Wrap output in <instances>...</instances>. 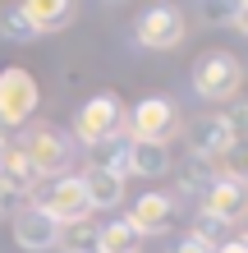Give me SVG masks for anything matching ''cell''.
Returning a JSON list of instances; mask_svg holds the SVG:
<instances>
[{
    "mask_svg": "<svg viewBox=\"0 0 248 253\" xmlns=\"http://www.w3.org/2000/svg\"><path fill=\"white\" fill-rule=\"evenodd\" d=\"M97 221H74V226H60V240H55V249L60 253H97Z\"/></svg>",
    "mask_w": 248,
    "mask_h": 253,
    "instance_id": "ac0fdd59",
    "label": "cell"
},
{
    "mask_svg": "<svg viewBox=\"0 0 248 253\" xmlns=\"http://www.w3.org/2000/svg\"><path fill=\"white\" fill-rule=\"evenodd\" d=\"M175 129H179V106L170 97H142L134 111H124L129 143H170Z\"/></svg>",
    "mask_w": 248,
    "mask_h": 253,
    "instance_id": "277c9868",
    "label": "cell"
},
{
    "mask_svg": "<svg viewBox=\"0 0 248 253\" xmlns=\"http://www.w3.org/2000/svg\"><path fill=\"white\" fill-rule=\"evenodd\" d=\"M216 253H248L244 240H225V244H216Z\"/></svg>",
    "mask_w": 248,
    "mask_h": 253,
    "instance_id": "7402d4cb",
    "label": "cell"
},
{
    "mask_svg": "<svg viewBox=\"0 0 248 253\" xmlns=\"http://www.w3.org/2000/svg\"><path fill=\"white\" fill-rule=\"evenodd\" d=\"M87 166L106 170V175H115V180H129V138L120 133V138L97 143V147H92V161H87Z\"/></svg>",
    "mask_w": 248,
    "mask_h": 253,
    "instance_id": "2e32d148",
    "label": "cell"
},
{
    "mask_svg": "<svg viewBox=\"0 0 248 253\" xmlns=\"http://www.w3.org/2000/svg\"><path fill=\"white\" fill-rule=\"evenodd\" d=\"M138 249H142V240L129 221H106L97 230V253H138Z\"/></svg>",
    "mask_w": 248,
    "mask_h": 253,
    "instance_id": "e0dca14e",
    "label": "cell"
},
{
    "mask_svg": "<svg viewBox=\"0 0 248 253\" xmlns=\"http://www.w3.org/2000/svg\"><path fill=\"white\" fill-rule=\"evenodd\" d=\"M170 170H175V184H179V193H207L221 175H216V161L207 157H193V152H184L179 161H170Z\"/></svg>",
    "mask_w": 248,
    "mask_h": 253,
    "instance_id": "4fadbf2b",
    "label": "cell"
},
{
    "mask_svg": "<svg viewBox=\"0 0 248 253\" xmlns=\"http://www.w3.org/2000/svg\"><path fill=\"white\" fill-rule=\"evenodd\" d=\"M124 133V101L115 97V92H97V97H87L78 115H74V138L83 147H97V143H106V138H120Z\"/></svg>",
    "mask_w": 248,
    "mask_h": 253,
    "instance_id": "5b68a950",
    "label": "cell"
},
{
    "mask_svg": "<svg viewBox=\"0 0 248 253\" xmlns=\"http://www.w3.org/2000/svg\"><path fill=\"white\" fill-rule=\"evenodd\" d=\"M188 79H193V92L202 101H230V97H239V87H244V60L235 51L212 46V51H202L193 60Z\"/></svg>",
    "mask_w": 248,
    "mask_h": 253,
    "instance_id": "7a4b0ae2",
    "label": "cell"
},
{
    "mask_svg": "<svg viewBox=\"0 0 248 253\" xmlns=\"http://www.w3.org/2000/svg\"><path fill=\"white\" fill-rule=\"evenodd\" d=\"M83 193H87V207L92 212H110V207L124 203V180H115V175L97 170V166H83Z\"/></svg>",
    "mask_w": 248,
    "mask_h": 253,
    "instance_id": "5bb4252c",
    "label": "cell"
},
{
    "mask_svg": "<svg viewBox=\"0 0 248 253\" xmlns=\"http://www.w3.org/2000/svg\"><path fill=\"white\" fill-rule=\"evenodd\" d=\"M170 253H216V249H212V244H202V240H193V235H184V240L175 244Z\"/></svg>",
    "mask_w": 248,
    "mask_h": 253,
    "instance_id": "44dd1931",
    "label": "cell"
},
{
    "mask_svg": "<svg viewBox=\"0 0 248 253\" xmlns=\"http://www.w3.org/2000/svg\"><path fill=\"white\" fill-rule=\"evenodd\" d=\"M37 79L28 74L23 65H9V69H0V125H9V129H23L28 120H33V111H37Z\"/></svg>",
    "mask_w": 248,
    "mask_h": 253,
    "instance_id": "8992f818",
    "label": "cell"
},
{
    "mask_svg": "<svg viewBox=\"0 0 248 253\" xmlns=\"http://www.w3.org/2000/svg\"><path fill=\"white\" fill-rule=\"evenodd\" d=\"M0 37H9V42H37V33L28 28V19L19 14V5L0 14Z\"/></svg>",
    "mask_w": 248,
    "mask_h": 253,
    "instance_id": "d6986e66",
    "label": "cell"
},
{
    "mask_svg": "<svg viewBox=\"0 0 248 253\" xmlns=\"http://www.w3.org/2000/svg\"><path fill=\"white\" fill-rule=\"evenodd\" d=\"M19 14L28 19V28H33L37 37H46V33H60V28L74 23V0H23Z\"/></svg>",
    "mask_w": 248,
    "mask_h": 253,
    "instance_id": "7c38bea8",
    "label": "cell"
},
{
    "mask_svg": "<svg viewBox=\"0 0 248 253\" xmlns=\"http://www.w3.org/2000/svg\"><path fill=\"white\" fill-rule=\"evenodd\" d=\"M170 143H129V175H142V180H161L170 175Z\"/></svg>",
    "mask_w": 248,
    "mask_h": 253,
    "instance_id": "9a60e30c",
    "label": "cell"
},
{
    "mask_svg": "<svg viewBox=\"0 0 248 253\" xmlns=\"http://www.w3.org/2000/svg\"><path fill=\"white\" fill-rule=\"evenodd\" d=\"M230 147H239V138L225 129V120L216 111H207V115H198L193 125H188V152L193 157H207V161H221Z\"/></svg>",
    "mask_w": 248,
    "mask_h": 253,
    "instance_id": "ba28073f",
    "label": "cell"
},
{
    "mask_svg": "<svg viewBox=\"0 0 248 253\" xmlns=\"http://www.w3.org/2000/svg\"><path fill=\"white\" fill-rule=\"evenodd\" d=\"M9 147H19V157L28 161V170L37 180H60V175H69L74 147H69V138L55 125H23V138L9 143Z\"/></svg>",
    "mask_w": 248,
    "mask_h": 253,
    "instance_id": "6da1fadb",
    "label": "cell"
},
{
    "mask_svg": "<svg viewBox=\"0 0 248 253\" xmlns=\"http://www.w3.org/2000/svg\"><path fill=\"white\" fill-rule=\"evenodd\" d=\"M134 37H138V46H147V51H175L188 37V23H184V14L175 5H152V9L138 14Z\"/></svg>",
    "mask_w": 248,
    "mask_h": 253,
    "instance_id": "52a82bcc",
    "label": "cell"
},
{
    "mask_svg": "<svg viewBox=\"0 0 248 253\" xmlns=\"http://www.w3.org/2000/svg\"><path fill=\"white\" fill-rule=\"evenodd\" d=\"M9 230H14V244H19V249H28V253H46V249H55V240H60V226H55L51 216L33 212V207L14 212Z\"/></svg>",
    "mask_w": 248,
    "mask_h": 253,
    "instance_id": "30bf717a",
    "label": "cell"
},
{
    "mask_svg": "<svg viewBox=\"0 0 248 253\" xmlns=\"http://www.w3.org/2000/svg\"><path fill=\"white\" fill-rule=\"evenodd\" d=\"M216 115L225 120V129L235 133V138H244V133H248V106H244V101H235L230 111H216Z\"/></svg>",
    "mask_w": 248,
    "mask_h": 253,
    "instance_id": "ffe728a7",
    "label": "cell"
},
{
    "mask_svg": "<svg viewBox=\"0 0 248 253\" xmlns=\"http://www.w3.org/2000/svg\"><path fill=\"white\" fill-rule=\"evenodd\" d=\"M28 207L41 216H51L55 226H74V221H87L92 207H87V193L78 175H60V180H41L33 193H28Z\"/></svg>",
    "mask_w": 248,
    "mask_h": 253,
    "instance_id": "3957f363",
    "label": "cell"
},
{
    "mask_svg": "<svg viewBox=\"0 0 248 253\" xmlns=\"http://www.w3.org/2000/svg\"><path fill=\"white\" fill-rule=\"evenodd\" d=\"M5 147H9V143H5V133H0V157H5Z\"/></svg>",
    "mask_w": 248,
    "mask_h": 253,
    "instance_id": "603a6c76",
    "label": "cell"
},
{
    "mask_svg": "<svg viewBox=\"0 0 248 253\" xmlns=\"http://www.w3.org/2000/svg\"><path fill=\"white\" fill-rule=\"evenodd\" d=\"M124 221L138 230V240H147V235H161L170 221H175V203H170V193H142V198L124 212Z\"/></svg>",
    "mask_w": 248,
    "mask_h": 253,
    "instance_id": "8fae6325",
    "label": "cell"
},
{
    "mask_svg": "<svg viewBox=\"0 0 248 253\" xmlns=\"http://www.w3.org/2000/svg\"><path fill=\"white\" fill-rule=\"evenodd\" d=\"M202 212L235 230L239 221H244V212H248V189H244V180H216L207 193H202Z\"/></svg>",
    "mask_w": 248,
    "mask_h": 253,
    "instance_id": "9c48e42d",
    "label": "cell"
}]
</instances>
